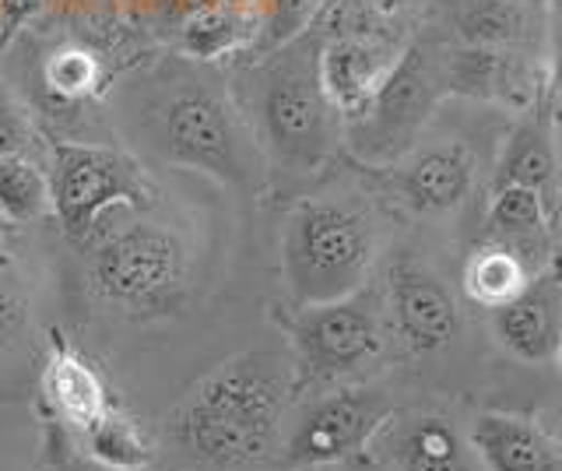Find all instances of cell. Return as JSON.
<instances>
[{
  "label": "cell",
  "instance_id": "obj_28",
  "mask_svg": "<svg viewBox=\"0 0 562 471\" xmlns=\"http://www.w3.org/2000/svg\"><path fill=\"white\" fill-rule=\"evenodd\" d=\"M46 0H0V22H4V36H11L14 29H22L29 19L43 11Z\"/></svg>",
  "mask_w": 562,
  "mask_h": 471
},
{
  "label": "cell",
  "instance_id": "obj_6",
  "mask_svg": "<svg viewBox=\"0 0 562 471\" xmlns=\"http://www.w3.org/2000/svg\"><path fill=\"white\" fill-rule=\"evenodd\" d=\"M190 274L183 239L166 225L134 222L110 236L92 257V285L105 303L151 313L180 300Z\"/></svg>",
  "mask_w": 562,
  "mask_h": 471
},
{
  "label": "cell",
  "instance_id": "obj_7",
  "mask_svg": "<svg viewBox=\"0 0 562 471\" xmlns=\"http://www.w3.org/2000/svg\"><path fill=\"white\" fill-rule=\"evenodd\" d=\"M46 177H49L53 215L60 218L70 239H85L95 229L99 215H105L110 208L145 204L148 198V183L127 155L99 145H81V142L53 145Z\"/></svg>",
  "mask_w": 562,
  "mask_h": 471
},
{
  "label": "cell",
  "instance_id": "obj_2",
  "mask_svg": "<svg viewBox=\"0 0 562 471\" xmlns=\"http://www.w3.org/2000/svg\"><path fill=\"white\" fill-rule=\"evenodd\" d=\"M321 36L303 32L289 46L257 57L243 71V99H236L254 142L295 172L321 169L345 127L321 81Z\"/></svg>",
  "mask_w": 562,
  "mask_h": 471
},
{
  "label": "cell",
  "instance_id": "obj_13",
  "mask_svg": "<svg viewBox=\"0 0 562 471\" xmlns=\"http://www.w3.org/2000/svg\"><path fill=\"white\" fill-rule=\"evenodd\" d=\"M496 338L524 362L555 359L562 341V271L531 274V282L496 310Z\"/></svg>",
  "mask_w": 562,
  "mask_h": 471
},
{
  "label": "cell",
  "instance_id": "obj_25",
  "mask_svg": "<svg viewBox=\"0 0 562 471\" xmlns=\"http://www.w3.org/2000/svg\"><path fill=\"white\" fill-rule=\"evenodd\" d=\"M321 8H324V0H271L268 14H263V22L257 29L254 54L263 57V54H271V49H281L292 40H299L303 32H310Z\"/></svg>",
  "mask_w": 562,
  "mask_h": 471
},
{
  "label": "cell",
  "instance_id": "obj_22",
  "mask_svg": "<svg viewBox=\"0 0 562 471\" xmlns=\"http://www.w3.org/2000/svg\"><path fill=\"white\" fill-rule=\"evenodd\" d=\"M43 89L60 106H78L105 89V71L95 49L67 43L43 60Z\"/></svg>",
  "mask_w": 562,
  "mask_h": 471
},
{
  "label": "cell",
  "instance_id": "obj_30",
  "mask_svg": "<svg viewBox=\"0 0 562 471\" xmlns=\"http://www.w3.org/2000/svg\"><path fill=\"white\" fill-rule=\"evenodd\" d=\"M552 43H555V60L562 64V4H559V14L552 22Z\"/></svg>",
  "mask_w": 562,
  "mask_h": 471
},
{
  "label": "cell",
  "instance_id": "obj_31",
  "mask_svg": "<svg viewBox=\"0 0 562 471\" xmlns=\"http://www.w3.org/2000/svg\"><path fill=\"white\" fill-rule=\"evenodd\" d=\"M555 362H559V373H562V341H559V352H555Z\"/></svg>",
  "mask_w": 562,
  "mask_h": 471
},
{
  "label": "cell",
  "instance_id": "obj_10",
  "mask_svg": "<svg viewBox=\"0 0 562 471\" xmlns=\"http://www.w3.org/2000/svg\"><path fill=\"white\" fill-rule=\"evenodd\" d=\"M447 96H468L496 102L514 113L538 110L544 92V75L527 49H482L457 46L443 54Z\"/></svg>",
  "mask_w": 562,
  "mask_h": 471
},
{
  "label": "cell",
  "instance_id": "obj_20",
  "mask_svg": "<svg viewBox=\"0 0 562 471\" xmlns=\"http://www.w3.org/2000/svg\"><path fill=\"white\" fill-rule=\"evenodd\" d=\"M527 282H531V271H527L524 257L514 247H506V243H492V247L474 250L464 268L468 300L488 310H499L503 303H509Z\"/></svg>",
  "mask_w": 562,
  "mask_h": 471
},
{
  "label": "cell",
  "instance_id": "obj_8",
  "mask_svg": "<svg viewBox=\"0 0 562 471\" xmlns=\"http://www.w3.org/2000/svg\"><path fill=\"white\" fill-rule=\"evenodd\" d=\"M295 352L306 373L330 380L359 370L383 352V324L362 289L334 303L303 306L292 327Z\"/></svg>",
  "mask_w": 562,
  "mask_h": 471
},
{
  "label": "cell",
  "instance_id": "obj_11",
  "mask_svg": "<svg viewBox=\"0 0 562 471\" xmlns=\"http://www.w3.org/2000/svg\"><path fill=\"white\" fill-rule=\"evenodd\" d=\"M391 310L401 338L415 352H439L461 335V310L453 292L415 260H397L391 268Z\"/></svg>",
  "mask_w": 562,
  "mask_h": 471
},
{
  "label": "cell",
  "instance_id": "obj_29",
  "mask_svg": "<svg viewBox=\"0 0 562 471\" xmlns=\"http://www.w3.org/2000/svg\"><path fill=\"white\" fill-rule=\"evenodd\" d=\"M369 8H373L376 14H397V11H404L412 4V0H366Z\"/></svg>",
  "mask_w": 562,
  "mask_h": 471
},
{
  "label": "cell",
  "instance_id": "obj_3",
  "mask_svg": "<svg viewBox=\"0 0 562 471\" xmlns=\"http://www.w3.org/2000/svg\"><path fill=\"white\" fill-rule=\"evenodd\" d=\"M289 377L274 352H243L198 383L176 412V440L211 468H246L268 458L285 412Z\"/></svg>",
  "mask_w": 562,
  "mask_h": 471
},
{
  "label": "cell",
  "instance_id": "obj_32",
  "mask_svg": "<svg viewBox=\"0 0 562 471\" xmlns=\"http://www.w3.org/2000/svg\"><path fill=\"white\" fill-rule=\"evenodd\" d=\"M524 4H541V0H524Z\"/></svg>",
  "mask_w": 562,
  "mask_h": 471
},
{
  "label": "cell",
  "instance_id": "obj_24",
  "mask_svg": "<svg viewBox=\"0 0 562 471\" xmlns=\"http://www.w3.org/2000/svg\"><path fill=\"white\" fill-rule=\"evenodd\" d=\"M88 433V453L105 464L113 471H140L151 464V444L145 440V433H140V426L134 423V418L127 415H116L110 412L105 418H99V423Z\"/></svg>",
  "mask_w": 562,
  "mask_h": 471
},
{
  "label": "cell",
  "instance_id": "obj_4",
  "mask_svg": "<svg viewBox=\"0 0 562 471\" xmlns=\"http://www.w3.org/2000/svg\"><path fill=\"white\" fill-rule=\"evenodd\" d=\"M376 257V225L348 201H303L281 233V274L295 306L356 295Z\"/></svg>",
  "mask_w": 562,
  "mask_h": 471
},
{
  "label": "cell",
  "instance_id": "obj_18",
  "mask_svg": "<svg viewBox=\"0 0 562 471\" xmlns=\"http://www.w3.org/2000/svg\"><path fill=\"white\" fill-rule=\"evenodd\" d=\"M53 338H57V352L46 366V394L67 423H75L78 429H92L99 418L110 415L102 377L78 352H70L60 335Z\"/></svg>",
  "mask_w": 562,
  "mask_h": 471
},
{
  "label": "cell",
  "instance_id": "obj_17",
  "mask_svg": "<svg viewBox=\"0 0 562 471\" xmlns=\"http://www.w3.org/2000/svg\"><path fill=\"white\" fill-rule=\"evenodd\" d=\"M397 471H474L464 436L439 415H415L391 433Z\"/></svg>",
  "mask_w": 562,
  "mask_h": 471
},
{
  "label": "cell",
  "instance_id": "obj_5",
  "mask_svg": "<svg viewBox=\"0 0 562 471\" xmlns=\"http://www.w3.org/2000/svg\"><path fill=\"white\" fill-rule=\"evenodd\" d=\"M443 96V54L436 46L415 40L412 46L401 49L394 71L386 75L373 102L345 124L351 152L373 166L404 159L415 148L422 127L429 124V116Z\"/></svg>",
  "mask_w": 562,
  "mask_h": 471
},
{
  "label": "cell",
  "instance_id": "obj_12",
  "mask_svg": "<svg viewBox=\"0 0 562 471\" xmlns=\"http://www.w3.org/2000/svg\"><path fill=\"white\" fill-rule=\"evenodd\" d=\"M401 49L404 46H394L391 40L356 36V32L334 36L321 46V81L345 124L373 102L386 75L394 71Z\"/></svg>",
  "mask_w": 562,
  "mask_h": 471
},
{
  "label": "cell",
  "instance_id": "obj_9",
  "mask_svg": "<svg viewBox=\"0 0 562 471\" xmlns=\"http://www.w3.org/2000/svg\"><path fill=\"white\" fill-rule=\"evenodd\" d=\"M394 415L391 397L373 388H345L303 412L292 429V464H334L362 450Z\"/></svg>",
  "mask_w": 562,
  "mask_h": 471
},
{
  "label": "cell",
  "instance_id": "obj_21",
  "mask_svg": "<svg viewBox=\"0 0 562 471\" xmlns=\"http://www.w3.org/2000/svg\"><path fill=\"white\" fill-rule=\"evenodd\" d=\"M544 225H549V201H544L538 190L496 187V198H492L488 218H485V233L492 243H506V247L517 250L541 239Z\"/></svg>",
  "mask_w": 562,
  "mask_h": 471
},
{
  "label": "cell",
  "instance_id": "obj_19",
  "mask_svg": "<svg viewBox=\"0 0 562 471\" xmlns=\"http://www.w3.org/2000/svg\"><path fill=\"white\" fill-rule=\"evenodd\" d=\"M555 142L552 131L544 124L541 110L524 113V120L509 134V142L503 148L499 172H496V187H527L538 190L544 201H552V187H555Z\"/></svg>",
  "mask_w": 562,
  "mask_h": 471
},
{
  "label": "cell",
  "instance_id": "obj_1",
  "mask_svg": "<svg viewBox=\"0 0 562 471\" xmlns=\"http://www.w3.org/2000/svg\"><path fill=\"white\" fill-rule=\"evenodd\" d=\"M127 116L155 159L250 187L257 142L225 81L198 60H162L127 81Z\"/></svg>",
  "mask_w": 562,
  "mask_h": 471
},
{
  "label": "cell",
  "instance_id": "obj_27",
  "mask_svg": "<svg viewBox=\"0 0 562 471\" xmlns=\"http://www.w3.org/2000/svg\"><path fill=\"white\" fill-rule=\"evenodd\" d=\"M25 327V306L22 300L14 295L11 285L0 282V356L8 352V348L18 341V335H22Z\"/></svg>",
  "mask_w": 562,
  "mask_h": 471
},
{
  "label": "cell",
  "instance_id": "obj_14",
  "mask_svg": "<svg viewBox=\"0 0 562 471\" xmlns=\"http://www.w3.org/2000/svg\"><path fill=\"white\" fill-rule=\"evenodd\" d=\"M474 159L464 145H436L415 152L401 169V194L415 212H450L471 190Z\"/></svg>",
  "mask_w": 562,
  "mask_h": 471
},
{
  "label": "cell",
  "instance_id": "obj_15",
  "mask_svg": "<svg viewBox=\"0 0 562 471\" xmlns=\"http://www.w3.org/2000/svg\"><path fill=\"white\" fill-rule=\"evenodd\" d=\"M471 450L488 471H559L552 444L531 418L485 412L471 426Z\"/></svg>",
  "mask_w": 562,
  "mask_h": 471
},
{
  "label": "cell",
  "instance_id": "obj_16",
  "mask_svg": "<svg viewBox=\"0 0 562 471\" xmlns=\"http://www.w3.org/2000/svg\"><path fill=\"white\" fill-rule=\"evenodd\" d=\"M453 29L461 46L531 54L541 36V19L538 4H524V0H461L453 11Z\"/></svg>",
  "mask_w": 562,
  "mask_h": 471
},
{
  "label": "cell",
  "instance_id": "obj_26",
  "mask_svg": "<svg viewBox=\"0 0 562 471\" xmlns=\"http://www.w3.org/2000/svg\"><path fill=\"white\" fill-rule=\"evenodd\" d=\"M29 145H32L29 113L22 110V102H18V99H11L8 92H0V159L25 155Z\"/></svg>",
  "mask_w": 562,
  "mask_h": 471
},
{
  "label": "cell",
  "instance_id": "obj_23",
  "mask_svg": "<svg viewBox=\"0 0 562 471\" xmlns=\"http://www.w3.org/2000/svg\"><path fill=\"white\" fill-rule=\"evenodd\" d=\"M53 212L49 177L29 155L0 159V218L14 225L40 222Z\"/></svg>",
  "mask_w": 562,
  "mask_h": 471
},
{
  "label": "cell",
  "instance_id": "obj_33",
  "mask_svg": "<svg viewBox=\"0 0 562 471\" xmlns=\"http://www.w3.org/2000/svg\"><path fill=\"white\" fill-rule=\"evenodd\" d=\"M555 4H562V0H555Z\"/></svg>",
  "mask_w": 562,
  "mask_h": 471
}]
</instances>
